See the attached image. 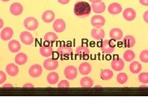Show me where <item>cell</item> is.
I'll list each match as a JSON object with an SVG mask.
<instances>
[{
    "label": "cell",
    "instance_id": "6da1fadb",
    "mask_svg": "<svg viewBox=\"0 0 148 111\" xmlns=\"http://www.w3.org/2000/svg\"><path fill=\"white\" fill-rule=\"evenodd\" d=\"M91 11L90 4L85 1L77 2L74 6L73 11L75 16L80 18H85L88 16Z\"/></svg>",
    "mask_w": 148,
    "mask_h": 111
},
{
    "label": "cell",
    "instance_id": "7a4b0ae2",
    "mask_svg": "<svg viewBox=\"0 0 148 111\" xmlns=\"http://www.w3.org/2000/svg\"><path fill=\"white\" fill-rule=\"evenodd\" d=\"M115 45L112 42V40H104L101 43V49L103 52L106 54H110L115 50Z\"/></svg>",
    "mask_w": 148,
    "mask_h": 111
},
{
    "label": "cell",
    "instance_id": "3957f363",
    "mask_svg": "<svg viewBox=\"0 0 148 111\" xmlns=\"http://www.w3.org/2000/svg\"><path fill=\"white\" fill-rule=\"evenodd\" d=\"M24 25L27 30H35L38 27V22L35 18L30 17L25 18L24 22Z\"/></svg>",
    "mask_w": 148,
    "mask_h": 111
},
{
    "label": "cell",
    "instance_id": "277c9868",
    "mask_svg": "<svg viewBox=\"0 0 148 111\" xmlns=\"http://www.w3.org/2000/svg\"><path fill=\"white\" fill-rule=\"evenodd\" d=\"M64 75L69 80H73L77 77V70L73 66H69L66 67L64 70Z\"/></svg>",
    "mask_w": 148,
    "mask_h": 111
},
{
    "label": "cell",
    "instance_id": "5b68a950",
    "mask_svg": "<svg viewBox=\"0 0 148 111\" xmlns=\"http://www.w3.org/2000/svg\"><path fill=\"white\" fill-rule=\"evenodd\" d=\"M76 54L80 59H86L89 56L90 49L85 46H80L76 49Z\"/></svg>",
    "mask_w": 148,
    "mask_h": 111
},
{
    "label": "cell",
    "instance_id": "8992f818",
    "mask_svg": "<svg viewBox=\"0 0 148 111\" xmlns=\"http://www.w3.org/2000/svg\"><path fill=\"white\" fill-rule=\"evenodd\" d=\"M20 38L22 42L26 45H31L34 43V37L28 32H23L20 35Z\"/></svg>",
    "mask_w": 148,
    "mask_h": 111
},
{
    "label": "cell",
    "instance_id": "52a82bcc",
    "mask_svg": "<svg viewBox=\"0 0 148 111\" xmlns=\"http://www.w3.org/2000/svg\"><path fill=\"white\" fill-rule=\"evenodd\" d=\"M106 20L102 16H94L91 20V25L95 28H101L104 25Z\"/></svg>",
    "mask_w": 148,
    "mask_h": 111
},
{
    "label": "cell",
    "instance_id": "ba28073f",
    "mask_svg": "<svg viewBox=\"0 0 148 111\" xmlns=\"http://www.w3.org/2000/svg\"><path fill=\"white\" fill-rule=\"evenodd\" d=\"M42 73V68L39 64H35L31 66L29 70V75L33 78L40 77Z\"/></svg>",
    "mask_w": 148,
    "mask_h": 111
},
{
    "label": "cell",
    "instance_id": "9c48e42d",
    "mask_svg": "<svg viewBox=\"0 0 148 111\" xmlns=\"http://www.w3.org/2000/svg\"><path fill=\"white\" fill-rule=\"evenodd\" d=\"M43 66L48 71H53L56 69L58 67V62L56 60L49 58L45 60L43 62Z\"/></svg>",
    "mask_w": 148,
    "mask_h": 111
},
{
    "label": "cell",
    "instance_id": "30bf717a",
    "mask_svg": "<svg viewBox=\"0 0 148 111\" xmlns=\"http://www.w3.org/2000/svg\"><path fill=\"white\" fill-rule=\"evenodd\" d=\"M125 66V64L123 60L119 58H114L111 62V67L115 71H122Z\"/></svg>",
    "mask_w": 148,
    "mask_h": 111
},
{
    "label": "cell",
    "instance_id": "8fae6325",
    "mask_svg": "<svg viewBox=\"0 0 148 111\" xmlns=\"http://www.w3.org/2000/svg\"><path fill=\"white\" fill-rule=\"evenodd\" d=\"M53 27L55 32L61 33L66 29V22L61 18H58L54 21Z\"/></svg>",
    "mask_w": 148,
    "mask_h": 111
},
{
    "label": "cell",
    "instance_id": "7c38bea8",
    "mask_svg": "<svg viewBox=\"0 0 148 111\" xmlns=\"http://www.w3.org/2000/svg\"><path fill=\"white\" fill-rule=\"evenodd\" d=\"M91 36L96 40H103L105 36V32L101 28H95L91 30Z\"/></svg>",
    "mask_w": 148,
    "mask_h": 111
},
{
    "label": "cell",
    "instance_id": "4fadbf2b",
    "mask_svg": "<svg viewBox=\"0 0 148 111\" xmlns=\"http://www.w3.org/2000/svg\"><path fill=\"white\" fill-rule=\"evenodd\" d=\"M73 52V49L71 46H61L58 48V53L61 57L69 56L72 54Z\"/></svg>",
    "mask_w": 148,
    "mask_h": 111
},
{
    "label": "cell",
    "instance_id": "5bb4252c",
    "mask_svg": "<svg viewBox=\"0 0 148 111\" xmlns=\"http://www.w3.org/2000/svg\"><path fill=\"white\" fill-rule=\"evenodd\" d=\"M123 17L127 21H132L136 17V12L132 8H127L124 10Z\"/></svg>",
    "mask_w": 148,
    "mask_h": 111
},
{
    "label": "cell",
    "instance_id": "9a60e30c",
    "mask_svg": "<svg viewBox=\"0 0 148 111\" xmlns=\"http://www.w3.org/2000/svg\"><path fill=\"white\" fill-rule=\"evenodd\" d=\"M10 12L14 16H19L23 12V6L18 3H13L10 7Z\"/></svg>",
    "mask_w": 148,
    "mask_h": 111
},
{
    "label": "cell",
    "instance_id": "2e32d148",
    "mask_svg": "<svg viewBox=\"0 0 148 111\" xmlns=\"http://www.w3.org/2000/svg\"><path fill=\"white\" fill-rule=\"evenodd\" d=\"M122 10V6L118 3H113L110 4L108 8V11L110 14L116 15L121 12Z\"/></svg>",
    "mask_w": 148,
    "mask_h": 111
},
{
    "label": "cell",
    "instance_id": "e0dca14e",
    "mask_svg": "<svg viewBox=\"0 0 148 111\" xmlns=\"http://www.w3.org/2000/svg\"><path fill=\"white\" fill-rule=\"evenodd\" d=\"M109 35L112 40L119 41L122 38L123 32L118 28H115L110 31Z\"/></svg>",
    "mask_w": 148,
    "mask_h": 111
},
{
    "label": "cell",
    "instance_id": "ac0fdd59",
    "mask_svg": "<svg viewBox=\"0 0 148 111\" xmlns=\"http://www.w3.org/2000/svg\"><path fill=\"white\" fill-rule=\"evenodd\" d=\"M13 30L10 27H6L1 32V38L4 41L10 40L13 35Z\"/></svg>",
    "mask_w": 148,
    "mask_h": 111
},
{
    "label": "cell",
    "instance_id": "d6986e66",
    "mask_svg": "<svg viewBox=\"0 0 148 111\" xmlns=\"http://www.w3.org/2000/svg\"><path fill=\"white\" fill-rule=\"evenodd\" d=\"M123 43L125 48H132L136 43L135 37L132 35H127L123 39Z\"/></svg>",
    "mask_w": 148,
    "mask_h": 111
},
{
    "label": "cell",
    "instance_id": "ffe728a7",
    "mask_svg": "<svg viewBox=\"0 0 148 111\" xmlns=\"http://www.w3.org/2000/svg\"><path fill=\"white\" fill-rule=\"evenodd\" d=\"M21 48V45L18 41L13 40L8 43V49L12 53H17Z\"/></svg>",
    "mask_w": 148,
    "mask_h": 111
},
{
    "label": "cell",
    "instance_id": "44dd1931",
    "mask_svg": "<svg viewBox=\"0 0 148 111\" xmlns=\"http://www.w3.org/2000/svg\"><path fill=\"white\" fill-rule=\"evenodd\" d=\"M55 14L51 10H47L43 12L42 15V19L46 23H51L54 20Z\"/></svg>",
    "mask_w": 148,
    "mask_h": 111
},
{
    "label": "cell",
    "instance_id": "7402d4cb",
    "mask_svg": "<svg viewBox=\"0 0 148 111\" xmlns=\"http://www.w3.org/2000/svg\"><path fill=\"white\" fill-rule=\"evenodd\" d=\"M78 71L82 75H88L91 71V66L89 63L83 62L79 66Z\"/></svg>",
    "mask_w": 148,
    "mask_h": 111
},
{
    "label": "cell",
    "instance_id": "603a6c76",
    "mask_svg": "<svg viewBox=\"0 0 148 111\" xmlns=\"http://www.w3.org/2000/svg\"><path fill=\"white\" fill-rule=\"evenodd\" d=\"M40 53L43 57L48 58L53 54V48L50 46L44 45L40 48Z\"/></svg>",
    "mask_w": 148,
    "mask_h": 111
},
{
    "label": "cell",
    "instance_id": "cb8c5ba5",
    "mask_svg": "<svg viewBox=\"0 0 148 111\" xmlns=\"http://www.w3.org/2000/svg\"><path fill=\"white\" fill-rule=\"evenodd\" d=\"M91 8L92 9V11L95 13H103L106 9V4L103 2H100L99 4L92 3L91 4Z\"/></svg>",
    "mask_w": 148,
    "mask_h": 111
},
{
    "label": "cell",
    "instance_id": "d4e9b609",
    "mask_svg": "<svg viewBox=\"0 0 148 111\" xmlns=\"http://www.w3.org/2000/svg\"><path fill=\"white\" fill-rule=\"evenodd\" d=\"M6 72L11 77L16 76L18 73V68L14 64H9L6 66Z\"/></svg>",
    "mask_w": 148,
    "mask_h": 111
},
{
    "label": "cell",
    "instance_id": "484cf974",
    "mask_svg": "<svg viewBox=\"0 0 148 111\" xmlns=\"http://www.w3.org/2000/svg\"><path fill=\"white\" fill-rule=\"evenodd\" d=\"M27 61V55L23 53H18L16 56L15 62L18 65H23L26 63Z\"/></svg>",
    "mask_w": 148,
    "mask_h": 111
},
{
    "label": "cell",
    "instance_id": "4316f807",
    "mask_svg": "<svg viewBox=\"0 0 148 111\" xmlns=\"http://www.w3.org/2000/svg\"><path fill=\"white\" fill-rule=\"evenodd\" d=\"M59 80V75L56 72L49 73L47 76V81L49 84L54 85Z\"/></svg>",
    "mask_w": 148,
    "mask_h": 111
},
{
    "label": "cell",
    "instance_id": "83f0119b",
    "mask_svg": "<svg viewBox=\"0 0 148 111\" xmlns=\"http://www.w3.org/2000/svg\"><path fill=\"white\" fill-rule=\"evenodd\" d=\"M130 70L133 73H138L141 71V64L137 61H134L130 66Z\"/></svg>",
    "mask_w": 148,
    "mask_h": 111
},
{
    "label": "cell",
    "instance_id": "f1b7e54d",
    "mask_svg": "<svg viewBox=\"0 0 148 111\" xmlns=\"http://www.w3.org/2000/svg\"><path fill=\"white\" fill-rule=\"evenodd\" d=\"M58 38V36L56 35L53 32H48L44 36V40L45 41H47V42L49 43H52L54 41H56Z\"/></svg>",
    "mask_w": 148,
    "mask_h": 111
},
{
    "label": "cell",
    "instance_id": "f546056e",
    "mask_svg": "<svg viewBox=\"0 0 148 111\" xmlns=\"http://www.w3.org/2000/svg\"><path fill=\"white\" fill-rule=\"evenodd\" d=\"M114 73L109 69H105L101 72V78L104 80H109L112 78Z\"/></svg>",
    "mask_w": 148,
    "mask_h": 111
},
{
    "label": "cell",
    "instance_id": "4dcf8cb0",
    "mask_svg": "<svg viewBox=\"0 0 148 111\" xmlns=\"http://www.w3.org/2000/svg\"><path fill=\"white\" fill-rule=\"evenodd\" d=\"M80 85L83 88H90L93 86V81L88 77L82 78L80 80Z\"/></svg>",
    "mask_w": 148,
    "mask_h": 111
},
{
    "label": "cell",
    "instance_id": "1f68e13d",
    "mask_svg": "<svg viewBox=\"0 0 148 111\" xmlns=\"http://www.w3.org/2000/svg\"><path fill=\"white\" fill-rule=\"evenodd\" d=\"M123 59L127 62H130L135 59V54L132 50H127L124 53L123 55Z\"/></svg>",
    "mask_w": 148,
    "mask_h": 111
},
{
    "label": "cell",
    "instance_id": "d6a6232c",
    "mask_svg": "<svg viewBox=\"0 0 148 111\" xmlns=\"http://www.w3.org/2000/svg\"><path fill=\"white\" fill-rule=\"evenodd\" d=\"M128 80V76L125 73H120L117 76V81L120 84H124Z\"/></svg>",
    "mask_w": 148,
    "mask_h": 111
},
{
    "label": "cell",
    "instance_id": "836d02e7",
    "mask_svg": "<svg viewBox=\"0 0 148 111\" xmlns=\"http://www.w3.org/2000/svg\"><path fill=\"white\" fill-rule=\"evenodd\" d=\"M139 80L141 83H148V73L144 72V73H141L139 75Z\"/></svg>",
    "mask_w": 148,
    "mask_h": 111
},
{
    "label": "cell",
    "instance_id": "e575fe53",
    "mask_svg": "<svg viewBox=\"0 0 148 111\" xmlns=\"http://www.w3.org/2000/svg\"><path fill=\"white\" fill-rule=\"evenodd\" d=\"M140 58L141 61L145 63L148 62V50H144L141 53Z\"/></svg>",
    "mask_w": 148,
    "mask_h": 111
},
{
    "label": "cell",
    "instance_id": "d590c367",
    "mask_svg": "<svg viewBox=\"0 0 148 111\" xmlns=\"http://www.w3.org/2000/svg\"><path fill=\"white\" fill-rule=\"evenodd\" d=\"M70 86V85H69V83L67 80H62L61 82H60L58 84V88H69Z\"/></svg>",
    "mask_w": 148,
    "mask_h": 111
},
{
    "label": "cell",
    "instance_id": "8d00e7d4",
    "mask_svg": "<svg viewBox=\"0 0 148 111\" xmlns=\"http://www.w3.org/2000/svg\"><path fill=\"white\" fill-rule=\"evenodd\" d=\"M6 75L5 73L3 71H0V84H2L3 83L6 81Z\"/></svg>",
    "mask_w": 148,
    "mask_h": 111
},
{
    "label": "cell",
    "instance_id": "74e56055",
    "mask_svg": "<svg viewBox=\"0 0 148 111\" xmlns=\"http://www.w3.org/2000/svg\"><path fill=\"white\" fill-rule=\"evenodd\" d=\"M143 18H144V21L148 24V11H146L143 15Z\"/></svg>",
    "mask_w": 148,
    "mask_h": 111
},
{
    "label": "cell",
    "instance_id": "f35d334b",
    "mask_svg": "<svg viewBox=\"0 0 148 111\" xmlns=\"http://www.w3.org/2000/svg\"><path fill=\"white\" fill-rule=\"evenodd\" d=\"M140 3L143 6H148V0H140Z\"/></svg>",
    "mask_w": 148,
    "mask_h": 111
},
{
    "label": "cell",
    "instance_id": "ab89813d",
    "mask_svg": "<svg viewBox=\"0 0 148 111\" xmlns=\"http://www.w3.org/2000/svg\"><path fill=\"white\" fill-rule=\"evenodd\" d=\"M69 1H70V0H58V2L62 4H67Z\"/></svg>",
    "mask_w": 148,
    "mask_h": 111
},
{
    "label": "cell",
    "instance_id": "60d3db41",
    "mask_svg": "<svg viewBox=\"0 0 148 111\" xmlns=\"http://www.w3.org/2000/svg\"><path fill=\"white\" fill-rule=\"evenodd\" d=\"M89 1L92 3H99L101 2L102 0H89Z\"/></svg>",
    "mask_w": 148,
    "mask_h": 111
},
{
    "label": "cell",
    "instance_id": "b9f144b4",
    "mask_svg": "<svg viewBox=\"0 0 148 111\" xmlns=\"http://www.w3.org/2000/svg\"><path fill=\"white\" fill-rule=\"evenodd\" d=\"M24 88H27V87H30V88H34V85H32V84H30V83H27V84L26 85H24V86H23Z\"/></svg>",
    "mask_w": 148,
    "mask_h": 111
},
{
    "label": "cell",
    "instance_id": "7bdbcfd3",
    "mask_svg": "<svg viewBox=\"0 0 148 111\" xmlns=\"http://www.w3.org/2000/svg\"><path fill=\"white\" fill-rule=\"evenodd\" d=\"M3 25H4L3 21L1 19V18H0V29H1V28L3 27Z\"/></svg>",
    "mask_w": 148,
    "mask_h": 111
},
{
    "label": "cell",
    "instance_id": "ee69618b",
    "mask_svg": "<svg viewBox=\"0 0 148 111\" xmlns=\"http://www.w3.org/2000/svg\"><path fill=\"white\" fill-rule=\"evenodd\" d=\"M3 88H6V87H9V88H12V85H10V84H6V85H3Z\"/></svg>",
    "mask_w": 148,
    "mask_h": 111
},
{
    "label": "cell",
    "instance_id": "f6af8a7d",
    "mask_svg": "<svg viewBox=\"0 0 148 111\" xmlns=\"http://www.w3.org/2000/svg\"><path fill=\"white\" fill-rule=\"evenodd\" d=\"M2 1H4V2H7V1H10V0H1Z\"/></svg>",
    "mask_w": 148,
    "mask_h": 111
}]
</instances>
